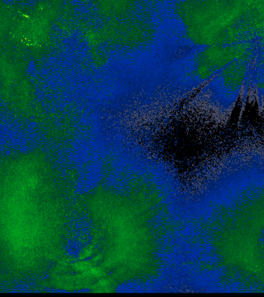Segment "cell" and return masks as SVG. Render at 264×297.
<instances>
[{"instance_id":"1","label":"cell","mask_w":264,"mask_h":297,"mask_svg":"<svg viewBox=\"0 0 264 297\" xmlns=\"http://www.w3.org/2000/svg\"><path fill=\"white\" fill-rule=\"evenodd\" d=\"M92 266V264L91 262L84 261L75 264L74 269L77 272H84L91 268Z\"/></svg>"},{"instance_id":"2","label":"cell","mask_w":264,"mask_h":297,"mask_svg":"<svg viewBox=\"0 0 264 297\" xmlns=\"http://www.w3.org/2000/svg\"><path fill=\"white\" fill-rule=\"evenodd\" d=\"M92 252V250H91L90 248H87L86 250H84L83 252H82L81 256H83V258L82 259L88 258L89 255H91V253Z\"/></svg>"}]
</instances>
